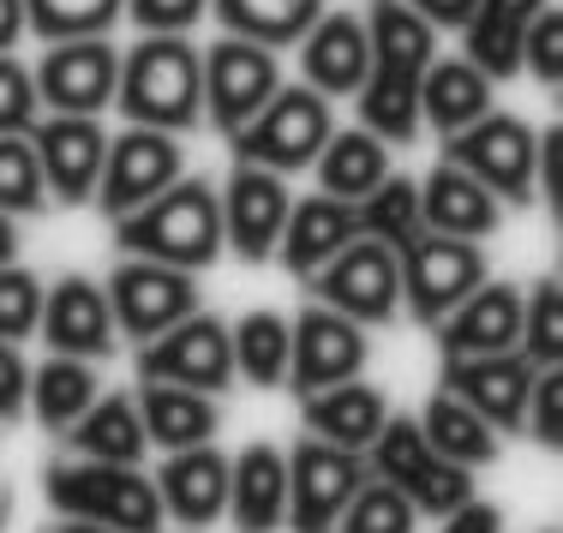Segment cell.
Listing matches in <instances>:
<instances>
[{"label": "cell", "instance_id": "1", "mask_svg": "<svg viewBox=\"0 0 563 533\" xmlns=\"http://www.w3.org/2000/svg\"><path fill=\"white\" fill-rule=\"evenodd\" d=\"M114 246L126 258H151L168 270H205L222 258V210H217V186L186 175L163 186L151 204H139L132 216L114 222Z\"/></svg>", "mask_w": 563, "mask_h": 533}, {"label": "cell", "instance_id": "2", "mask_svg": "<svg viewBox=\"0 0 563 533\" xmlns=\"http://www.w3.org/2000/svg\"><path fill=\"white\" fill-rule=\"evenodd\" d=\"M114 102L126 126L186 132L205 114V85H198V48L186 36H144L139 48L120 55Z\"/></svg>", "mask_w": 563, "mask_h": 533}, {"label": "cell", "instance_id": "3", "mask_svg": "<svg viewBox=\"0 0 563 533\" xmlns=\"http://www.w3.org/2000/svg\"><path fill=\"white\" fill-rule=\"evenodd\" d=\"M336 132L330 120V97H318L312 85H276V97L240 132H228V151L246 168H271V175H294V168H312L324 138Z\"/></svg>", "mask_w": 563, "mask_h": 533}, {"label": "cell", "instance_id": "4", "mask_svg": "<svg viewBox=\"0 0 563 533\" xmlns=\"http://www.w3.org/2000/svg\"><path fill=\"white\" fill-rule=\"evenodd\" d=\"M48 503L66 522H97L114 533H163V498L156 479L139 468H114V462H73V468H48Z\"/></svg>", "mask_w": 563, "mask_h": 533}, {"label": "cell", "instance_id": "5", "mask_svg": "<svg viewBox=\"0 0 563 533\" xmlns=\"http://www.w3.org/2000/svg\"><path fill=\"white\" fill-rule=\"evenodd\" d=\"M444 163L467 168L498 204H528L540 192V132L516 114H479L474 126L444 138Z\"/></svg>", "mask_w": 563, "mask_h": 533}, {"label": "cell", "instance_id": "6", "mask_svg": "<svg viewBox=\"0 0 563 533\" xmlns=\"http://www.w3.org/2000/svg\"><path fill=\"white\" fill-rule=\"evenodd\" d=\"M372 474L384 486H396L413 503V515H450L455 503L474 498L467 468H455L426 444L420 420H384V432L372 437Z\"/></svg>", "mask_w": 563, "mask_h": 533}, {"label": "cell", "instance_id": "7", "mask_svg": "<svg viewBox=\"0 0 563 533\" xmlns=\"http://www.w3.org/2000/svg\"><path fill=\"white\" fill-rule=\"evenodd\" d=\"M396 270H401V306L420 324H438V318H450L455 306L486 282V252L474 240H450V234L420 229L396 252Z\"/></svg>", "mask_w": 563, "mask_h": 533}, {"label": "cell", "instance_id": "8", "mask_svg": "<svg viewBox=\"0 0 563 533\" xmlns=\"http://www.w3.org/2000/svg\"><path fill=\"white\" fill-rule=\"evenodd\" d=\"M198 85H205V120L228 138L276 97L282 85L276 48H258L246 36H222L210 55H198Z\"/></svg>", "mask_w": 563, "mask_h": 533}, {"label": "cell", "instance_id": "9", "mask_svg": "<svg viewBox=\"0 0 563 533\" xmlns=\"http://www.w3.org/2000/svg\"><path fill=\"white\" fill-rule=\"evenodd\" d=\"M186 156H180V132H156V126H126L120 138H109L102 151V180H97V204L102 216L120 222L139 204H151L163 186L180 180Z\"/></svg>", "mask_w": 563, "mask_h": 533}, {"label": "cell", "instance_id": "10", "mask_svg": "<svg viewBox=\"0 0 563 533\" xmlns=\"http://www.w3.org/2000/svg\"><path fill=\"white\" fill-rule=\"evenodd\" d=\"M306 288L318 295V306L354 318V324H390L401 312V270L396 252L378 240H354L318 276H306Z\"/></svg>", "mask_w": 563, "mask_h": 533}, {"label": "cell", "instance_id": "11", "mask_svg": "<svg viewBox=\"0 0 563 533\" xmlns=\"http://www.w3.org/2000/svg\"><path fill=\"white\" fill-rule=\"evenodd\" d=\"M139 378L151 384H186V390L222 396L234 378V354H228V324L210 312H186L180 324H168L163 336L144 342Z\"/></svg>", "mask_w": 563, "mask_h": 533}, {"label": "cell", "instance_id": "12", "mask_svg": "<svg viewBox=\"0 0 563 533\" xmlns=\"http://www.w3.org/2000/svg\"><path fill=\"white\" fill-rule=\"evenodd\" d=\"M114 78H120V55L102 36L48 43L43 60L31 66L36 102H43L48 114H102L114 102Z\"/></svg>", "mask_w": 563, "mask_h": 533}, {"label": "cell", "instance_id": "13", "mask_svg": "<svg viewBox=\"0 0 563 533\" xmlns=\"http://www.w3.org/2000/svg\"><path fill=\"white\" fill-rule=\"evenodd\" d=\"M366 366V324L330 312V306H306L288 324V390L294 396H318L330 384L360 378Z\"/></svg>", "mask_w": 563, "mask_h": 533}, {"label": "cell", "instance_id": "14", "mask_svg": "<svg viewBox=\"0 0 563 533\" xmlns=\"http://www.w3.org/2000/svg\"><path fill=\"white\" fill-rule=\"evenodd\" d=\"M360 486H366V462L360 456L330 449L318 437H300L288 456V528L294 533H330Z\"/></svg>", "mask_w": 563, "mask_h": 533}, {"label": "cell", "instance_id": "15", "mask_svg": "<svg viewBox=\"0 0 563 533\" xmlns=\"http://www.w3.org/2000/svg\"><path fill=\"white\" fill-rule=\"evenodd\" d=\"M109 312H114V330L120 336H163L168 324H180L186 312H198V288L186 270H168V264H151V258H126L120 270L109 276Z\"/></svg>", "mask_w": 563, "mask_h": 533}, {"label": "cell", "instance_id": "16", "mask_svg": "<svg viewBox=\"0 0 563 533\" xmlns=\"http://www.w3.org/2000/svg\"><path fill=\"white\" fill-rule=\"evenodd\" d=\"M31 151L43 168V186L60 204H90L102 180V151L109 132L97 126V114H48L31 126Z\"/></svg>", "mask_w": 563, "mask_h": 533}, {"label": "cell", "instance_id": "17", "mask_svg": "<svg viewBox=\"0 0 563 533\" xmlns=\"http://www.w3.org/2000/svg\"><path fill=\"white\" fill-rule=\"evenodd\" d=\"M288 186L271 168H246L234 163V175L217 192V210H222V246H234L240 264H264L282 240V222H288Z\"/></svg>", "mask_w": 563, "mask_h": 533}, {"label": "cell", "instance_id": "18", "mask_svg": "<svg viewBox=\"0 0 563 533\" xmlns=\"http://www.w3.org/2000/svg\"><path fill=\"white\" fill-rule=\"evenodd\" d=\"M533 371L516 348L509 354H474V359H444V390L455 402H467L492 432H521L528 420V396H533Z\"/></svg>", "mask_w": 563, "mask_h": 533}, {"label": "cell", "instance_id": "19", "mask_svg": "<svg viewBox=\"0 0 563 533\" xmlns=\"http://www.w3.org/2000/svg\"><path fill=\"white\" fill-rule=\"evenodd\" d=\"M43 336L66 359H109L114 354V312L90 276H60L43 300Z\"/></svg>", "mask_w": 563, "mask_h": 533}, {"label": "cell", "instance_id": "20", "mask_svg": "<svg viewBox=\"0 0 563 533\" xmlns=\"http://www.w3.org/2000/svg\"><path fill=\"white\" fill-rule=\"evenodd\" d=\"M300 60H306V85L318 97H354L372 66L366 19H354V12H318L300 36Z\"/></svg>", "mask_w": 563, "mask_h": 533}, {"label": "cell", "instance_id": "21", "mask_svg": "<svg viewBox=\"0 0 563 533\" xmlns=\"http://www.w3.org/2000/svg\"><path fill=\"white\" fill-rule=\"evenodd\" d=\"M438 342L444 359H474V354H509L521 336V288L516 282H479L474 295L455 306L450 318H438Z\"/></svg>", "mask_w": 563, "mask_h": 533}, {"label": "cell", "instance_id": "22", "mask_svg": "<svg viewBox=\"0 0 563 533\" xmlns=\"http://www.w3.org/2000/svg\"><path fill=\"white\" fill-rule=\"evenodd\" d=\"M234 533H276L288 515V456L276 444H246L228 462V510Z\"/></svg>", "mask_w": 563, "mask_h": 533}, {"label": "cell", "instance_id": "23", "mask_svg": "<svg viewBox=\"0 0 563 533\" xmlns=\"http://www.w3.org/2000/svg\"><path fill=\"white\" fill-rule=\"evenodd\" d=\"M156 498H163V515H174L180 528H210L228 510V456L210 444L168 449V468L156 474Z\"/></svg>", "mask_w": 563, "mask_h": 533}, {"label": "cell", "instance_id": "24", "mask_svg": "<svg viewBox=\"0 0 563 533\" xmlns=\"http://www.w3.org/2000/svg\"><path fill=\"white\" fill-rule=\"evenodd\" d=\"M498 222H504V204L467 175V168L438 163L432 175H426V186H420V229L450 234V240H486V234H498Z\"/></svg>", "mask_w": 563, "mask_h": 533}, {"label": "cell", "instance_id": "25", "mask_svg": "<svg viewBox=\"0 0 563 533\" xmlns=\"http://www.w3.org/2000/svg\"><path fill=\"white\" fill-rule=\"evenodd\" d=\"M354 240H360L354 204L318 192V198H306V204H288V222H282L276 252H282V264H288V270L306 282V276H318L342 246H354Z\"/></svg>", "mask_w": 563, "mask_h": 533}, {"label": "cell", "instance_id": "26", "mask_svg": "<svg viewBox=\"0 0 563 533\" xmlns=\"http://www.w3.org/2000/svg\"><path fill=\"white\" fill-rule=\"evenodd\" d=\"M384 420H390L384 396L372 390V384H360V378L306 396V432H312L318 444H330V449H347V456L372 449V437L384 432Z\"/></svg>", "mask_w": 563, "mask_h": 533}, {"label": "cell", "instance_id": "27", "mask_svg": "<svg viewBox=\"0 0 563 533\" xmlns=\"http://www.w3.org/2000/svg\"><path fill=\"white\" fill-rule=\"evenodd\" d=\"M139 420H144V444H163V449H192L210 444V432L222 425L217 414V396L205 390H186V384H139Z\"/></svg>", "mask_w": 563, "mask_h": 533}, {"label": "cell", "instance_id": "28", "mask_svg": "<svg viewBox=\"0 0 563 533\" xmlns=\"http://www.w3.org/2000/svg\"><path fill=\"white\" fill-rule=\"evenodd\" d=\"M498 102H492V78L479 73V66L467 60H432L420 73V120H432L438 132H462L474 126L479 114H492Z\"/></svg>", "mask_w": 563, "mask_h": 533}, {"label": "cell", "instance_id": "29", "mask_svg": "<svg viewBox=\"0 0 563 533\" xmlns=\"http://www.w3.org/2000/svg\"><path fill=\"white\" fill-rule=\"evenodd\" d=\"M66 437H73L78 462H114V468H139L144 462V420L132 408V396H97L66 425Z\"/></svg>", "mask_w": 563, "mask_h": 533}, {"label": "cell", "instance_id": "30", "mask_svg": "<svg viewBox=\"0 0 563 533\" xmlns=\"http://www.w3.org/2000/svg\"><path fill=\"white\" fill-rule=\"evenodd\" d=\"M366 43H372V66H384V73L420 78L426 66L438 60V31L420 19V12L401 7V0H372Z\"/></svg>", "mask_w": 563, "mask_h": 533}, {"label": "cell", "instance_id": "31", "mask_svg": "<svg viewBox=\"0 0 563 533\" xmlns=\"http://www.w3.org/2000/svg\"><path fill=\"white\" fill-rule=\"evenodd\" d=\"M420 432H426V444L438 449L444 462H455V468H492L498 462V449H504V437L492 432L486 420L474 414L467 402H455L450 390H438L432 402H426V420H420Z\"/></svg>", "mask_w": 563, "mask_h": 533}, {"label": "cell", "instance_id": "32", "mask_svg": "<svg viewBox=\"0 0 563 533\" xmlns=\"http://www.w3.org/2000/svg\"><path fill=\"white\" fill-rule=\"evenodd\" d=\"M312 168H318V192L342 198V204H360L372 186L390 175V156H384V144L372 132L354 126V132H330Z\"/></svg>", "mask_w": 563, "mask_h": 533}, {"label": "cell", "instance_id": "33", "mask_svg": "<svg viewBox=\"0 0 563 533\" xmlns=\"http://www.w3.org/2000/svg\"><path fill=\"white\" fill-rule=\"evenodd\" d=\"M354 102H360V132H372L378 144H408L420 132V78L408 73L366 66V85L354 90Z\"/></svg>", "mask_w": 563, "mask_h": 533}, {"label": "cell", "instance_id": "34", "mask_svg": "<svg viewBox=\"0 0 563 533\" xmlns=\"http://www.w3.org/2000/svg\"><path fill=\"white\" fill-rule=\"evenodd\" d=\"M210 12L228 24V36H246L258 48H288L324 12V0H210Z\"/></svg>", "mask_w": 563, "mask_h": 533}, {"label": "cell", "instance_id": "35", "mask_svg": "<svg viewBox=\"0 0 563 533\" xmlns=\"http://www.w3.org/2000/svg\"><path fill=\"white\" fill-rule=\"evenodd\" d=\"M228 354H234V366L246 384L282 390V384H288V318L282 312H246L228 330Z\"/></svg>", "mask_w": 563, "mask_h": 533}, {"label": "cell", "instance_id": "36", "mask_svg": "<svg viewBox=\"0 0 563 533\" xmlns=\"http://www.w3.org/2000/svg\"><path fill=\"white\" fill-rule=\"evenodd\" d=\"M97 402V378H90V359H48V366L31 371V390H24V408H36V420L66 432L85 408Z\"/></svg>", "mask_w": 563, "mask_h": 533}, {"label": "cell", "instance_id": "37", "mask_svg": "<svg viewBox=\"0 0 563 533\" xmlns=\"http://www.w3.org/2000/svg\"><path fill=\"white\" fill-rule=\"evenodd\" d=\"M354 222H360V240H378V246L401 252L413 234H420V186L401 180V175H384L354 204Z\"/></svg>", "mask_w": 563, "mask_h": 533}, {"label": "cell", "instance_id": "38", "mask_svg": "<svg viewBox=\"0 0 563 533\" xmlns=\"http://www.w3.org/2000/svg\"><path fill=\"white\" fill-rule=\"evenodd\" d=\"M516 354L528 366H563V295L558 282H533L521 295V336H516Z\"/></svg>", "mask_w": 563, "mask_h": 533}, {"label": "cell", "instance_id": "39", "mask_svg": "<svg viewBox=\"0 0 563 533\" xmlns=\"http://www.w3.org/2000/svg\"><path fill=\"white\" fill-rule=\"evenodd\" d=\"M120 19V0H24V31L43 43H66V36H102Z\"/></svg>", "mask_w": 563, "mask_h": 533}, {"label": "cell", "instance_id": "40", "mask_svg": "<svg viewBox=\"0 0 563 533\" xmlns=\"http://www.w3.org/2000/svg\"><path fill=\"white\" fill-rule=\"evenodd\" d=\"M43 198L48 192H43L31 132H0V216H36Z\"/></svg>", "mask_w": 563, "mask_h": 533}, {"label": "cell", "instance_id": "41", "mask_svg": "<svg viewBox=\"0 0 563 533\" xmlns=\"http://www.w3.org/2000/svg\"><path fill=\"white\" fill-rule=\"evenodd\" d=\"M413 503L401 498L396 486H384V479H366V486L347 498V510H342V522L330 528V533H413Z\"/></svg>", "mask_w": 563, "mask_h": 533}, {"label": "cell", "instance_id": "42", "mask_svg": "<svg viewBox=\"0 0 563 533\" xmlns=\"http://www.w3.org/2000/svg\"><path fill=\"white\" fill-rule=\"evenodd\" d=\"M43 318V282L19 264H0V342H19Z\"/></svg>", "mask_w": 563, "mask_h": 533}, {"label": "cell", "instance_id": "43", "mask_svg": "<svg viewBox=\"0 0 563 533\" xmlns=\"http://www.w3.org/2000/svg\"><path fill=\"white\" fill-rule=\"evenodd\" d=\"M43 120V102H36L31 66L19 55H0V132H31Z\"/></svg>", "mask_w": 563, "mask_h": 533}, {"label": "cell", "instance_id": "44", "mask_svg": "<svg viewBox=\"0 0 563 533\" xmlns=\"http://www.w3.org/2000/svg\"><path fill=\"white\" fill-rule=\"evenodd\" d=\"M521 66H528L545 90H558V78H563V19L552 7L521 31Z\"/></svg>", "mask_w": 563, "mask_h": 533}, {"label": "cell", "instance_id": "45", "mask_svg": "<svg viewBox=\"0 0 563 533\" xmlns=\"http://www.w3.org/2000/svg\"><path fill=\"white\" fill-rule=\"evenodd\" d=\"M120 12H126L144 36H186L210 12V0H120Z\"/></svg>", "mask_w": 563, "mask_h": 533}, {"label": "cell", "instance_id": "46", "mask_svg": "<svg viewBox=\"0 0 563 533\" xmlns=\"http://www.w3.org/2000/svg\"><path fill=\"white\" fill-rule=\"evenodd\" d=\"M528 425L545 449L563 444V366H540L533 371V396H528Z\"/></svg>", "mask_w": 563, "mask_h": 533}, {"label": "cell", "instance_id": "47", "mask_svg": "<svg viewBox=\"0 0 563 533\" xmlns=\"http://www.w3.org/2000/svg\"><path fill=\"white\" fill-rule=\"evenodd\" d=\"M24 390H31V371L12 342H0V420H19L24 414Z\"/></svg>", "mask_w": 563, "mask_h": 533}, {"label": "cell", "instance_id": "48", "mask_svg": "<svg viewBox=\"0 0 563 533\" xmlns=\"http://www.w3.org/2000/svg\"><path fill=\"white\" fill-rule=\"evenodd\" d=\"M444 533H504V510L486 498H467L444 515Z\"/></svg>", "mask_w": 563, "mask_h": 533}, {"label": "cell", "instance_id": "49", "mask_svg": "<svg viewBox=\"0 0 563 533\" xmlns=\"http://www.w3.org/2000/svg\"><path fill=\"white\" fill-rule=\"evenodd\" d=\"M401 7H408V12H420V19L432 24V31H462V24L474 19V7H479V0H401Z\"/></svg>", "mask_w": 563, "mask_h": 533}, {"label": "cell", "instance_id": "50", "mask_svg": "<svg viewBox=\"0 0 563 533\" xmlns=\"http://www.w3.org/2000/svg\"><path fill=\"white\" fill-rule=\"evenodd\" d=\"M552 7V0H479L474 12H486V19H498V24H516V31H528L540 12Z\"/></svg>", "mask_w": 563, "mask_h": 533}, {"label": "cell", "instance_id": "51", "mask_svg": "<svg viewBox=\"0 0 563 533\" xmlns=\"http://www.w3.org/2000/svg\"><path fill=\"white\" fill-rule=\"evenodd\" d=\"M19 36H24V0H0V55H12Z\"/></svg>", "mask_w": 563, "mask_h": 533}, {"label": "cell", "instance_id": "52", "mask_svg": "<svg viewBox=\"0 0 563 533\" xmlns=\"http://www.w3.org/2000/svg\"><path fill=\"white\" fill-rule=\"evenodd\" d=\"M19 258V229H12V216H0V264Z\"/></svg>", "mask_w": 563, "mask_h": 533}, {"label": "cell", "instance_id": "53", "mask_svg": "<svg viewBox=\"0 0 563 533\" xmlns=\"http://www.w3.org/2000/svg\"><path fill=\"white\" fill-rule=\"evenodd\" d=\"M60 533H114V528H97V522H66Z\"/></svg>", "mask_w": 563, "mask_h": 533}]
</instances>
